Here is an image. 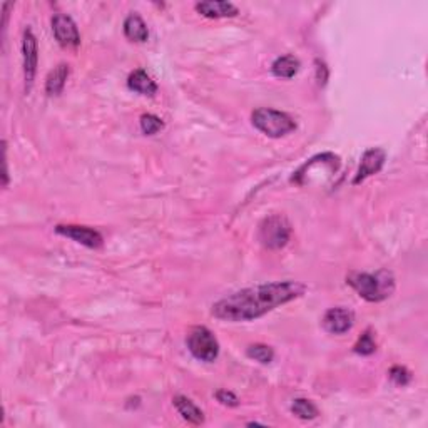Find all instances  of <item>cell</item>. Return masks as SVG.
<instances>
[{
	"label": "cell",
	"mask_w": 428,
	"mask_h": 428,
	"mask_svg": "<svg viewBox=\"0 0 428 428\" xmlns=\"http://www.w3.org/2000/svg\"><path fill=\"white\" fill-rule=\"evenodd\" d=\"M316 79H318V82L323 84V86L328 80V69L321 61H316Z\"/></svg>",
	"instance_id": "cell-23"
},
{
	"label": "cell",
	"mask_w": 428,
	"mask_h": 428,
	"mask_svg": "<svg viewBox=\"0 0 428 428\" xmlns=\"http://www.w3.org/2000/svg\"><path fill=\"white\" fill-rule=\"evenodd\" d=\"M346 283L358 293L360 298L370 303H380L395 291V278L386 270H380L377 273L355 271L346 276Z\"/></svg>",
	"instance_id": "cell-2"
},
{
	"label": "cell",
	"mask_w": 428,
	"mask_h": 428,
	"mask_svg": "<svg viewBox=\"0 0 428 428\" xmlns=\"http://www.w3.org/2000/svg\"><path fill=\"white\" fill-rule=\"evenodd\" d=\"M52 32L62 47L75 49L80 44V34L75 22L65 13H56L52 17Z\"/></svg>",
	"instance_id": "cell-8"
},
{
	"label": "cell",
	"mask_w": 428,
	"mask_h": 428,
	"mask_svg": "<svg viewBox=\"0 0 428 428\" xmlns=\"http://www.w3.org/2000/svg\"><path fill=\"white\" fill-rule=\"evenodd\" d=\"M174 408L181 415V418L189 425H203L204 423V413L193 400L187 398L184 395H176L172 398Z\"/></svg>",
	"instance_id": "cell-12"
},
{
	"label": "cell",
	"mask_w": 428,
	"mask_h": 428,
	"mask_svg": "<svg viewBox=\"0 0 428 428\" xmlns=\"http://www.w3.org/2000/svg\"><path fill=\"white\" fill-rule=\"evenodd\" d=\"M388 374H390V380L398 386H407L408 383L412 382V373H410L405 367H401V365H395V367H391Z\"/></svg>",
	"instance_id": "cell-21"
},
{
	"label": "cell",
	"mask_w": 428,
	"mask_h": 428,
	"mask_svg": "<svg viewBox=\"0 0 428 428\" xmlns=\"http://www.w3.org/2000/svg\"><path fill=\"white\" fill-rule=\"evenodd\" d=\"M305 291V284L293 279L258 284L222 296L214 303L211 313L214 318L229 323L253 321L303 296Z\"/></svg>",
	"instance_id": "cell-1"
},
{
	"label": "cell",
	"mask_w": 428,
	"mask_h": 428,
	"mask_svg": "<svg viewBox=\"0 0 428 428\" xmlns=\"http://www.w3.org/2000/svg\"><path fill=\"white\" fill-rule=\"evenodd\" d=\"M253 126L261 131L265 136L279 139V137L288 136L293 131H296V120L287 113L270 109V107H258L251 113Z\"/></svg>",
	"instance_id": "cell-3"
},
{
	"label": "cell",
	"mask_w": 428,
	"mask_h": 428,
	"mask_svg": "<svg viewBox=\"0 0 428 428\" xmlns=\"http://www.w3.org/2000/svg\"><path fill=\"white\" fill-rule=\"evenodd\" d=\"M291 412L301 420H315L320 415V410L311 400L308 398H296L291 403Z\"/></svg>",
	"instance_id": "cell-17"
},
{
	"label": "cell",
	"mask_w": 428,
	"mask_h": 428,
	"mask_svg": "<svg viewBox=\"0 0 428 428\" xmlns=\"http://www.w3.org/2000/svg\"><path fill=\"white\" fill-rule=\"evenodd\" d=\"M22 64H24V79H25V91H30L32 87L35 74H37L39 64V46L37 37H35L32 29L27 27L22 37Z\"/></svg>",
	"instance_id": "cell-6"
},
{
	"label": "cell",
	"mask_w": 428,
	"mask_h": 428,
	"mask_svg": "<svg viewBox=\"0 0 428 428\" xmlns=\"http://www.w3.org/2000/svg\"><path fill=\"white\" fill-rule=\"evenodd\" d=\"M70 74V67L69 64H64V62H61L59 65L54 67V69L49 73L47 79H46V94L47 96H59L64 91L67 79H69Z\"/></svg>",
	"instance_id": "cell-15"
},
{
	"label": "cell",
	"mask_w": 428,
	"mask_h": 428,
	"mask_svg": "<svg viewBox=\"0 0 428 428\" xmlns=\"http://www.w3.org/2000/svg\"><path fill=\"white\" fill-rule=\"evenodd\" d=\"M124 35L127 40L136 44H144L149 39V29H147L146 22L137 12L129 13L124 20Z\"/></svg>",
	"instance_id": "cell-13"
},
{
	"label": "cell",
	"mask_w": 428,
	"mask_h": 428,
	"mask_svg": "<svg viewBox=\"0 0 428 428\" xmlns=\"http://www.w3.org/2000/svg\"><path fill=\"white\" fill-rule=\"evenodd\" d=\"M139 124L141 131L144 132L146 136H154V134H158L164 129V120L158 118L156 114H142Z\"/></svg>",
	"instance_id": "cell-20"
},
{
	"label": "cell",
	"mask_w": 428,
	"mask_h": 428,
	"mask_svg": "<svg viewBox=\"0 0 428 428\" xmlns=\"http://www.w3.org/2000/svg\"><path fill=\"white\" fill-rule=\"evenodd\" d=\"M291 238V225L283 214H271L261 221L258 239L268 249H281Z\"/></svg>",
	"instance_id": "cell-4"
},
{
	"label": "cell",
	"mask_w": 428,
	"mask_h": 428,
	"mask_svg": "<svg viewBox=\"0 0 428 428\" xmlns=\"http://www.w3.org/2000/svg\"><path fill=\"white\" fill-rule=\"evenodd\" d=\"M196 11L208 19H226V17H236L239 13L238 7L231 2L222 0H208V2L196 4Z\"/></svg>",
	"instance_id": "cell-11"
},
{
	"label": "cell",
	"mask_w": 428,
	"mask_h": 428,
	"mask_svg": "<svg viewBox=\"0 0 428 428\" xmlns=\"http://www.w3.org/2000/svg\"><path fill=\"white\" fill-rule=\"evenodd\" d=\"M246 355L249 356V358L258 361V363H261V365L271 363L275 358L273 348H271L270 345H265V343H254V345L248 346Z\"/></svg>",
	"instance_id": "cell-18"
},
{
	"label": "cell",
	"mask_w": 428,
	"mask_h": 428,
	"mask_svg": "<svg viewBox=\"0 0 428 428\" xmlns=\"http://www.w3.org/2000/svg\"><path fill=\"white\" fill-rule=\"evenodd\" d=\"M216 400L220 401L221 405H225V407H231V408L238 407V405H239V398L233 394V391H229V390H218L216 391Z\"/></svg>",
	"instance_id": "cell-22"
},
{
	"label": "cell",
	"mask_w": 428,
	"mask_h": 428,
	"mask_svg": "<svg viewBox=\"0 0 428 428\" xmlns=\"http://www.w3.org/2000/svg\"><path fill=\"white\" fill-rule=\"evenodd\" d=\"M127 87L142 96H154L158 92V84L151 79V75L144 69H136L129 74Z\"/></svg>",
	"instance_id": "cell-14"
},
{
	"label": "cell",
	"mask_w": 428,
	"mask_h": 428,
	"mask_svg": "<svg viewBox=\"0 0 428 428\" xmlns=\"http://www.w3.org/2000/svg\"><path fill=\"white\" fill-rule=\"evenodd\" d=\"M56 233L65 238L75 241V243L82 244V246L97 249L104 244V238L97 229H92L89 226H77V225H57Z\"/></svg>",
	"instance_id": "cell-7"
},
{
	"label": "cell",
	"mask_w": 428,
	"mask_h": 428,
	"mask_svg": "<svg viewBox=\"0 0 428 428\" xmlns=\"http://www.w3.org/2000/svg\"><path fill=\"white\" fill-rule=\"evenodd\" d=\"M385 160H386V153L385 149H382V147H372V149L365 151L358 171H356L353 184H360V182L368 180V177L373 176V174L380 172L382 168L385 166Z\"/></svg>",
	"instance_id": "cell-10"
},
{
	"label": "cell",
	"mask_w": 428,
	"mask_h": 428,
	"mask_svg": "<svg viewBox=\"0 0 428 428\" xmlns=\"http://www.w3.org/2000/svg\"><path fill=\"white\" fill-rule=\"evenodd\" d=\"M353 323H355L353 311L348 310L345 306L329 308L327 313H325L323 320H321V325H323L325 332L329 334H343L350 332V329L353 328Z\"/></svg>",
	"instance_id": "cell-9"
},
{
	"label": "cell",
	"mask_w": 428,
	"mask_h": 428,
	"mask_svg": "<svg viewBox=\"0 0 428 428\" xmlns=\"http://www.w3.org/2000/svg\"><path fill=\"white\" fill-rule=\"evenodd\" d=\"M353 351L356 355H361V356H370L377 351V341H374L372 329H367V332L361 334V336L358 338V341L355 343Z\"/></svg>",
	"instance_id": "cell-19"
},
{
	"label": "cell",
	"mask_w": 428,
	"mask_h": 428,
	"mask_svg": "<svg viewBox=\"0 0 428 428\" xmlns=\"http://www.w3.org/2000/svg\"><path fill=\"white\" fill-rule=\"evenodd\" d=\"M187 350L196 360L204 363H213L220 356V343L211 329L206 327H193L186 338Z\"/></svg>",
	"instance_id": "cell-5"
},
{
	"label": "cell",
	"mask_w": 428,
	"mask_h": 428,
	"mask_svg": "<svg viewBox=\"0 0 428 428\" xmlns=\"http://www.w3.org/2000/svg\"><path fill=\"white\" fill-rule=\"evenodd\" d=\"M300 67H301L300 59L291 56V54H287V56L278 57V59L271 64V73L279 79H291L298 74Z\"/></svg>",
	"instance_id": "cell-16"
}]
</instances>
